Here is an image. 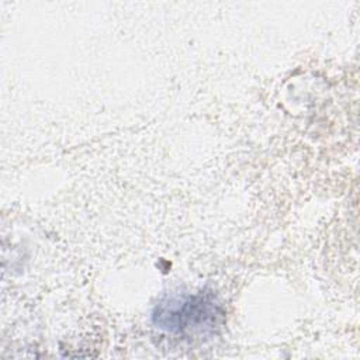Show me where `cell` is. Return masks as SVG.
<instances>
[{"label":"cell","instance_id":"cell-1","mask_svg":"<svg viewBox=\"0 0 360 360\" xmlns=\"http://www.w3.org/2000/svg\"><path fill=\"white\" fill-rule=\"evenodd\" d=\"M224 311L207 294L176 297L156 305L152 321L160 330L173 335L212 333L222 322Z\"/></svg>","mask_w":360,"mask_h":360}]
</instances>
